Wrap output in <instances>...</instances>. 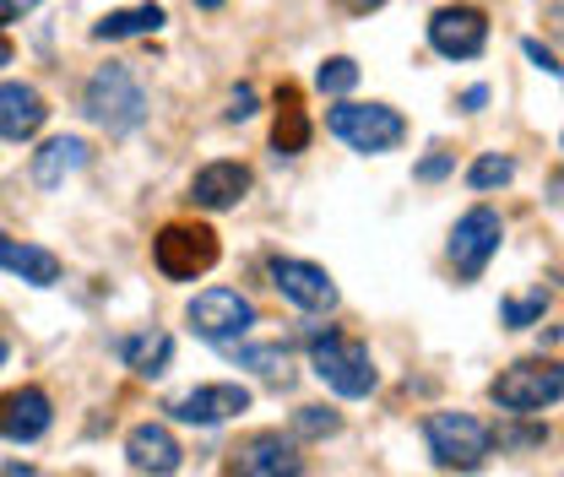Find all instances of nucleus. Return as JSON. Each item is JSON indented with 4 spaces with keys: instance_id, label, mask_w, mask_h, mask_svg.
Wrapping results in <instances>:
<instances>
[{
    "instance_id": "1",
    "label": "nucleus",
    "mask_w": 564,
    "mask_h": 477,
    "mask_svg": "<svg viewBox=\"0 0 564 477\" xmlns=\"http://www.w3.org/2000/svg\"><path fill=\"white\" fill-rule=\"evenodd\" d=\"M423 440H429L434 467H445V473H478L494 456V429L473 412H429Z\"/></svg>"
},
{
    "instance_id": "2",
    "label": "nucleus",
    "mask_w": 564,
    "mask_h": 477,
    "mask_svg": "<svg viewBox=\"0 0 564 477\" xmlns=\"http://www.w3.org/2000/svg\"><path fill=\"white\" fill-rule=\"evenodd\" d=\"M310 369H315V375H321L337 397H348V402L369 397V391L380 386L369 347H364L358 337H348V332H332V326L310 337Z\"/></svg>"
},
{
    "instance_id": "3",
    "label": "nucleus",
    "mask_w": 564,
    "mask_h": 477,
    "mask_svg": "<svg viewBox=\"0 0 564 477\" xmlns=\"http://www.w3.org/2000/svg\"><path fill=\"white\" fill-rule=\"evenodd\" d=\"M82 109L109 137H131L147 120V93H141V82L126 66H98L93 82H87V93H82Z\"/></svg>"
},
{
    "instance_id": "4",
    "label": "nucleus",
    "mask_w": 564,
    "mask_h": 477,
    "mask_svg": "<svg viewBox=\"0 0 564 477\" xmlns=\"http://www.w3.org/2000/svg\"><path fill=\"white\" fill-rule=\"evenodd\" d=\"M217 256H223V245H217V234H212L207 223H169L152 239V261H158V272L169 277V282L207 277L217 267Z\"/></svg>"
},
{
    "instance_id": "5",
    "label": "nucleus",
    "mask_w": 564,
    "mask_h": 477,
    "mask_svg": "<svg viewBox=\"0 0 564 477\" xmlns=\"http://www.w3.org/2000/svg\"><path fill=\"white\" fill-rule=\"evenodd\" d=\"M489 397L499 412L532 418V412L564 402V364H510L489 386Z\"/></svg>"
},
{
    "instance_id": "6",
    "label": "nucleus",
    "mask_w": 564,
    "mask_h": 477,
    "mask_svg": "<svg viewBox=\"0 0 564 477\" xmlns=\"http://www.w3.org/2000/svg\"><path fill=\"white\" fill-rule=\"evenodd\" d=\"M332 137L348 141L352 152H391L408 141V120L391 109V104H337L326 115Z\"/></svg>"
},
{
    "instance_id": "7",
    "label": "nucleus",
    "mask_w": 564,
    "mask_h": 477,
    "mask_svg": "<svg viewBox=\"0 0 564 477\" xmlns=\"http://www.w3.org/2000/svg\"><path fill=\"white\" fill-rule=\"evenodd\" d=\"M499 239H505V223H499L494 206H473L467 217H456L451 245H445L451 272L462 277V282H478V277L489 272V261L499 256Z\"/></svg>"
},
{
    "instance_id": "8",
    "label": "nucleus",
    "mask_w": 564,
    "mask_h": 477,
    "mask_svg": "<svg viewBox=\"0 0 564 477\" xmlns=\"http://www.w3.org/2000/svg\"><path fill=\"white\" fill-rule=\"evenodd\" d=\"M256 321H261V315H256V304H250L239 288H207V293L191 299V332L202 342H217V347L239 342Z\"/></svg>"
},
{
    "instance_id": "9",
    "label": "nucleus",
    "mask_w": 564,
    "mask_h": 477,
    "mask_svg": "<svg viewBox=\"0 0 564 477\" xmlns=\"http://www.w3.org/2000/svg\"><path fill=\"white\" fill-rule=\"evenodd\" d=\"M267 272H272V288H278L288 304H299V310H310V315L337 310V282H332L326 267L299 261V256H272V261H267Z\"/></svg>"
},
{
    "instance_id": "10",
    "label": "nucleus",
    "mask_w": 564,
    "mask_h": 477,
    "mask_svg": "<svg viewBox=\"0 0 564 477\" xmlns=\"http://www.w3.org/2000/svg\"><path fill=\"white\" fill-rule=\"evenodd\" d=\"M429 44L445 61H478L489 44V17L478 6H440L429 17Z\"/></svg>"
},
{
    "instance_id": "11",
    "label": "nucleus",
    "mask_w": 564,
    "mask_h": 477,
    "mask_svg": "<svg viewBox=\"0 0 564 477\" xmlns=\"http://www.w3.org/2000/svg\"><path fill=\"white\" fill-rule=\"evenodd\" d=\"M163 412H169V418H180V423L217 429V423H228V418L250 412V391H245V386H234V380H217V386H196V391L174 397Z\"/></svg>"
},
{
    "instance_id": "12",
    "label": "nucleus",
    "mask_w": 564,
    "mask_h": 477,
    "mask_svg": "<svg viewBox=\"0 0 564 477\" xmlns=\"http://www.w3.org/2000/svg\"><path fill=\"white\" fill-rule=\"evenodd\" d=\"M50 423H55V408H50V397L39 386H17V391L0 397V440L33 445V440L50 434Z\"/></svg>"
},
{
    "instance_id": "13",
    "label": "nucleus",
    "mask_w": 564,
    "mask_h": 477,
    "mask_svg": "<svg viewBox=\"0 0 564 477\" xmlns=\"http://www.w3.org/2000/svg\"><path fill=\"white\" fill-rule=\"evenodd\" d=\"M245 196H250V169L234 158H217L207 169H196V180H191V202L202 212H234Z\"/></svg>"
},
{
    "instance_id": "14",
    "label": "nucleus",
    "mask_w": 564,
    "mask_h": 477,
    "mask_svg": "<svg viewBox=\"0 0 564 477\" xmlns=\"http://www.w3.org/2000/svg\"><path fill=\"white\" fill-rule=\"evenodd\" d=\"M180 440H174V429L169 423H137L131 434H126V462H131V473H152V477H169L180 473Z\"/></svg>"
},
{
    "instance_id": "15",
    "label": "nucleus",
    "mask_w": 564,
    "mask_h": 477,
    "mask_svg": "<svg viewBox=\"0 0 564 477\" xmlns=\"http://www.w3.org/2000/svg\"><path fill=\"white\" fill-rule=\"evenodd\" d=\"M234 473H245V477H293V473H304V456H299V445L282 440V434H256V440H245V445L234 451Z\"/></svg>"
},
{
    "instance_id": "16",
    "label": "nucleus",
    "mask_w": 564,
    "mask_h": 477,
    "mask_svg": "<svg viewBox=\"0 0 564 477\" xmlns=\"http://www.w3.org/2000/svg\"><path fill=\"white\" fill-rule=\"evenodd\" d=\"M44 120H50V104H44L39 87H28V82H0V137L28 141L44 131Z\"/></svg>"
},
{
    "instance_id": "17",
    "label": "nucleus",
    "mask_w": 564,
    "mask_h": 477,
    "mask_svg": "<svg viewBox=\"0 0 564 477\" xmlns=\"http://www.w3.org/2000/svg\"><path fill=\"white\" fill-rule=\"evenodd\" d=\"M0 272H17L33 288H50V282H61V256L44 245H22V239L0 234Z\"/></svg>"
},
{
    "instance_id": "18",
    "label": "nucleus",
    "mask_w": 564,
    "mask_h": 477,
    "mask_svg": "<svg viewBox=\"0 0 564 477\" xmlns=\"http://www.w3.org/2000/svg\"><path fill=\"white\" fill-rule=\"evenodd\" d=\"M82 163H87V141L82 137L44 141V152H33V185L39 191H55V185H66V174H76Z\"/></svg>"
},
{
    "instance_id": "19",
    "label": "nucleus",
    "mask_w": 564,
    "mask_h": 477,
    "mask_svg": "<svg viewBox=\"0 0 564 477\" xmlns=\"http://www.w3.org/2000/svg\"><path fill=\"white\" fill-rule=\"evenodd\" d=\"M120 358H126V369H137L141 380H158V375L169 369V358H174V337H169V332H141V337H126L120 342Z\"/></svg>"
},
{
    "instance_id": "20",
    "label": "nucleus",
    "mask_w": 564,
    "mask_h": 477,
    "mask_svg": "<svg viewBox=\"0 0 564 477\" xmlns=\"http://www.w3.org/2000/svg\"><path fill=\"white\" fill-rule=\"evenodd\" d=\"M169 17L147 0V6H131V11H109L104 22H93V39L98 44H115V39H141V33H158Z\"/></svg>"
},
{
    "instance_id": "21",
    "label": "nucleus",
    "mask_w": 564,
    "mask_h": 477,
    "mask_svg": "<svg viewBox=\"0 0 564 477\" xmlns=\"http://www.w3.org/2000/svg\"><path fill=\"white\" fill-rule=\"evenodd\" d=\"M272 147H278L282 158H299V152L310 147V115L299 109V93H293V87H282V93H278V126H272Z\"/></svg>"
},
{
    "instance_id": "22",
    "label": "nucleus",
    "mask_w": 564,
    "mask_h": 477,
    "mask_svg": "<svg viewBox=\"0 0 564 477\" xmlns=\"http://www.w3.org/2000/svg\"><path fill=\"white\" fill-rule=\"evenodd\" d=\"M234 358H239L245 369H256V375L278 380V386H288V375H293V358H288V347H282V342H272V347H234Z\"/></svg>"
},
{
    "instance_id": "23",
    "label": "nucleus",
    "mask_w": 564,
    "mask_h": 477,
    "mask_svg": "<svg viewBox=\"0 0 564 477\" xmlns=\"http://www.w3.org/2000/svg\"><path fill=\"white\" fill-rule=\"evenodd\" d=\"M510 180H516V163L499 158V152H484V158L467 169V185H473V191H499V185H510Z\"/></svg>"
},
{
    "instance_id": "24",
    "label": "nucleus",
    "mask_w": 564,
    "mask_h": 477,
    "mask_svg": "<svg viewBox=\"0 0 564 477\" xmlns=\"http://www.w3.org/2000/svg\"><path fill=\"white\" fill-rule=\"evenodd\" d=\"M315 82H321V93H337L343 98V93L358 87V66H352L348 55H337V61H326V66L315 71Z\"/></svg>"
},
{
    "instance_id": "25",
    "label": "nucleus",
    "mask_w": 564,
    "mask_h": 477,
    "mask_svg": "<svg viewBox=\"0 0 564 477\" xmlns=\"http://www.w3.org/2000/svg\"><path fill=\"white\" fill-rule=\"evenodd\" d=\"M293 429H299L304 440H321V434H337V429H343V418H337L332 408H299Z\"/></svg>"
},
{
    "instance_id": "26",
    "label": "nucleus",
    "mask_w": 564,
    "mask_h": 477,
    "mask_svg": "<svg viewBox=\"0 0 564 477\" xmlns=\"http://www.w3.org/2000/svg\"><path fill=\"white\" fill-rule=\"evenodd\" d=\"M543 310H549V293H543V288L527 293V299H510V304H505V326H532Z\"/></svg>"
},
{
    "instance_id": "27",
    "label": "nucleus",
    "mask_w": 564,
    "mask_h": 477,
    "mask_svg": "<svg viewBox=\"0 0 564 477\" xmlns=\"http://www.w3.org/2000/svg\"><path fill=\"white\" fill-rule=\"evenodd\" d=\"M521 50H527V61H532L538 71H549V76H560V82H564V66H560V55H554V50H543L538 39H527Z\"/></svg>"
},
{
    "instance_id": "28",
    "label": "nucleus",
    "mask_w": 564,
    "mask_h": 477,
    "mask_svg": "<svg viewBox=\"0 0 564 477\" xmlns=\"http://www.w3.org/2000/svg\"><path fill=\"white\" fill-rule=\"evenodd\" d=\"M256 115V87H234L228 98V120H250Z\"/></svg>"
},
{
    "instance_id": "29",
    "label": "nucleus",
    "mask_w": 564,
    "mask_h": 477,
    "mask_svg": "<svg viewBox=\"0 0 564 477\" xmlns=\"http://www.w3.org/2000/svg\"><path fill=\"white\" fill-rule=\"evenodd\" d=\"M451 163H456L451 152H434V158H423V163H419V180H440V174H451Z\"/></svg>"
},
{
    "instance_id": "30",
    "label": "nucleus",
    "mask_w": 564,
    "mask_h": 477,
    "mask_svg": "<svg viewBox=\"0 0 564 477\" xmlns=\"http://www.w3.org/2000/svg\"><path fill=\"white\" fill-rule=\"evenodd\" d=\"M39 0H0V22H17V17H28Z\"/></svg>"
},
{
    "instance_id": "31",
    "label": "nucleus",
    "mask_w": 564,
    "mask_h": 477,
    "mask_svg": "<svg viewBox=\"0 0 564 477\" xmlns=\"http://www.w3.org/2000/svg\"><path fill=\"white\" fill-rule=\"evenodd\" d=\"M337 6H343L348 17H369V11H380L386 0H337Z\"/></svg>"
},
{
    "instance_id": "32",
    "label": "nucleus",
    "mask_w": 564,
    "mask_h": 477,
    "mask_svg": "<svg viewBox=\"0 0 564 477\" xmlns=\"http://www.w3.org/2000/svg\"><path fill=\"white\" fill-rule=\"evenodd\" d=\"M462 104H467V109H484V104H489V87H467V98H462Z\"/></svg>"
},
{
    "instance_id": "33",
    "label": "nucleus",
    "mask_w": 564,
    "mask_h": 477,
    "mask_svg": "<svg viewBox=\"0 0 564 477\" xmlns=\"http://www.w3.org/2000/svg\"><path fill=\"white\" fill-rule=\"evenodd\" d=\"M0 66H11V39L0 33Z\"/></svg>"
},
{
    "instance_id": "34",
    "label": "nucleus",
    "mask_w": 564,
    "mask_h": 477,
    "mask_svg": "<svg viewBox=\"0 0 564 477\" xmlns=\"http://www.w3.org/2000/svg\"><path fill=\"white\" fill-rule=\"evenodd\" d=\"M6 358H11V342H6V332H0V364H6Z\"/></svg>"
},
{
    "instance_id": "35",
    "label": "nucleus",
    "mask_w": 564,
    "mask_h": 477,
    "mask_svg": "<svg viewBox=\"0 0 564 477\" xmlns=\"http://www.w3.org/2000/svg\"><path fill=\"white\" fill-rule=\"evenodd\" d=\"M196 6H202V11H217V6H223V0H196Z\"/></svg>"
}]
</instances>
